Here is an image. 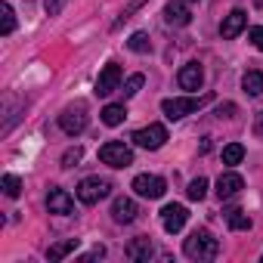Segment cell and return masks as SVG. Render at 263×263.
I'll return each instance as SVG.
<instances>
[{"instance_id": "6da1fadb", "label": "cell", "mask_w": 263, "mask_h": 263, "mask_svg": "<svg viewBox=\"0 0 263 263\" xmlns=\"http://www.w3.org/2000/svg\"><path fill=\"white\" fill-rule=\"evenodd\" d=\"M208 102H214V93H204V96H174V99H164L161 102V111L167 121H180L198 108H204Z\"/></svg>"}, {"instance_id": "7a4b0ae2", "label": "cell", "mask_w": 263, "mask_h": 263, "mask_svg": "<svg viewBox=\"0 0 263 263\" xmlns=\"http://www.w3.org/2000/svg\"><path fill=\"white\" fill-rule=\"evenodd\" d=\"M220 251V241L208 232V229H195L186 241H183V254L189 260H214Z\"/></svg>"}, {"instance_id": "3957f363", "label": "cell", "mask_w": 263, "mask_h": 263, "mask_svg": "<svg viewBox=\"0 0 263 263\" xmlns=\"http://www.w3.org/2000/svg\"><path fill=\"white\" fill-rule=\"evenodd\" d=\"M99 161L108 164V167H127V164H134V152H130V146L111 140V143L99 146Z\"/></svg>"}, {"instance_id": "277c9868", "label": "cell", "mask_w": 263, "mask_h": 263, "mask_svg": "<svg viewBox=\"0 0 263 263\" xmlns=\"http://www.w3.org/2000/svg\"><path fill=\"white\" fill-rule=\"evenodd\" d=\"M108 192H111V183L102 180V177H84V180L78 183V198H81L84 204H96V201L105 198Z\"/></svg>"}, {"instance_id": "5b68a950", "label": "cell", "mask_w": 263, "mask_h": 263, "mask_svg": "<svg viewBox=\"0 0 263 263\" xmlns=\"http://www.w3.org/2000/svg\"><path fill=\"white\" fill-rule=\"evenodd\" d=\"M134 143L140 149L155 152V149H161L167 143V127L164 124H149V127H143V130H137V134H134Z\"/></svg>"}, {"instance_id": "8992f818", "label": "cell", "mask_w": 263, "mask_h": 263, "mask_svg": "<svg viewBox=\"0 0 263 263\" xmlns=\"http://www.w3.org/2000/svg\"><path fill=\"white\" fill-rule=\"evenodd\" d=\"M164 189H167L164 177H155V174H140V177L134 180V192L143 195V198H161Z\"/></svg>"}, {"instance_id": "52a82bcc", "label": "cell", "mask_w": 263, "mask_h": 263, "mask_svg": "<svg viewBox=\"0 0 263 263\" xmlns=\"http://www.w3.org/2000/svg\"><path fill=\"white\" fill-rule=\"evenodd\" d=\"M59 127L65 130L68 137H78V134H84V127H87V111H84V105L65 108V111L59 115Z\"/></svg>"}, {"instance_id": "ba28073f", "label": "cell", "mask_w": 263, "mask_h": 263, "mask_svg": "<svg viewBox=\"0 0 263 263\" xmlns=\"http://www.w3.org/2000/svg\"><path fill=\"white\" fill-rule=\"evenodd\" d=\"M118 84H121V65H118V62H108V65L99 71V78H96V96L115 93Z\"/></svg>"}, {"instance_id": "9c48e42d", "label": "cell", "mask_w": 263, "mask_h": 263, "mask_svg": "<svg viewBox=\"0 0 263 263\" xmlns=\"http://www.w3.org/2000/svg\"><path fill=\"white\" fill-rule=\"evenodd\" d=\"M186 220H189V211L183 208V204H167L164 211H161V226H164V232H180L183 226H186Z\"/></svg>"}, {"instance_id": "30bf717a", "label": "cell", "mask_w": 263, "mask_h": 263, "mask_svg": "<svg viewBox=\"0 0 263 263\" xmlns=\"http://www.w3.org/2000/svg\"><path fill=\"white\" fill-rule=\"evenodd\" d=\"M47 208H50V214H62V217H68V214L74 211V201H71V195H68L65 189L53 186L50 195H47Z\"/></svg>"}, {"instance_id": "8fae6325", "label": "cell", "mask_w": 263, "mask_h": 263, "mask_svg": "<svg viewBox=\"0 0 263 263\" xmlns=\"http://www.w3.org/2000/svg\"><path fill=\"white\" fill-rule=\"evenodd\" d=\"M245 25H248V13H245V10H232V13L223 19L220 34H223L226 41H232V37H238V34L245 31Z\"/></svg>"}, {"instance_id": "7c38bea8", "label": "cell", "mask_w": 263, "mask_h": 263, "mask_svg": "<svg viewBox=\"0 0 263 263\" xmlns=\"http://www.w3.org/2000/svg\"><path fill=\"white\" fill-rule=\"evenodd\" d=\"M164 22L177 25V28H183V25L192 22V13L186 10V0H171V4L164 7Z\"/></svg>"}, {"instance_id": "4fadbf2b", "label": "cell", "mask_w": 263, "mask_h": 263, "mask_svg": "<svg viewBox=\"0 0 263 263\" xmlns=\"http://www.w3.org/2000/svg\"><path fill=\"white\" fill-rule=\"evenodd\" d=\"M177 81H180V87H183V90H198V87H201V81H204V71H201V65H198V62H186V65L180 68Z\"/></svg>"}, {"instance_id": "5bb4252c", "label": "cell", "mask_w": 263, "mask_h": 263, "mask_svg": "<svg viewBox=\"0 0 263 263\" xmlns=\"http://www.w3.org/2000/svg\"><path fill=\"white\" fill-rule=\"evenodd\" d=\"M137 201L134 198H115V204H111V220L115 223H134L137 220Z\"/></svg>"}, {"instance_id": "9a60e30c", "label": "cell", "mask_w": 263, "mask_h": 263, "mask_svg": "<svg viewBox=\"0 0 263 263\" xmlns=\"http://www.w3.org/2000/svg\"><path fill=\"white\" fill-rule=\"evenodd\" d=\"M241 189H245V180H241L235 171L220 174V180H217V195H220V198H232V195H238Z\"/></svg>"}, {"instance_id": "2e32d148", "label": "cell", "mask_w": 263, "mask_h": 263, "mask_svg": "<svg viewBox=\"0 0 263 263\" xmlns=\"http://www.w3.org/2000/svg\"><path fill=\"white\" fill-rule=\"evenodd\" d=\"M152 254H155V248H152V241L146 235H140V238H134V241L127 245V257L130 260H149Z\"/></svg>"}, {"instance_id": "e0dca14e", "label": "cell", "mask_w": 263, "mask_h": 263, "mask_svg": "<svg viewBox=\"0 0 263 263\" xmlns=\"http://www.w3.org/2000/svg\"><path fill=\"white\" fill-rule=\"evenodd\" d=\"M99 118H102L105 127H118V124H124L127 108H124V102H111V105H105V108L99 111Z\"/></svg>"}, {"instance_id": "ac0fdd59", "label": "cell", "mask_w": 263, "mask_h": 263, "mask_svg": "<svg viewBox=\"0 0 263 263\" xmlns=\"http://www.w3.org/2000/svg\"><path fill=\"white\" fill-rule=\"evenodd\" d=\"M226 223H229V229H235V232H248V229H251V217H248L245 211H238V208L226 211Z\"/></svg>"}, {"instance_id": "d6986e66", "label": "cell", "mask_w": 263, "mask_h": 263, "mask_svg": "<svg viewBox=\"0 0 263 263\" xmlns=\"http://www.w3.org/2000/svg\"><path fill=\"white\" fill-rule=\"evenodd\" d=\"M74 248H78V238H65V241H56V245H53V248L47 251V257H50V260L56 263V260H62V257H68V254H71Z\"/></svg>"}, {"instance_id": "ffe728a7", "label": "cell", "mask_w": 263, "mask_h": 263, "mask_svg": "<svg viewBox=\"0 0 263 263\" xmlns=\"http://www.w3.org/2000/svg\"><path fill=\"white\" fill-rule=\"evenodd\" d=\"M241 87H245L248 96H260V93H263V74H260V71H248V74L241 78Z\"/></svg>"}, {"instance_id": "44dd1931", "label": "cell", "mask_w": 263, "mask_h": 263, "mask_svg": "<svg viewBox=\"0 0 263 263\" xmlns=\"http://www.w3.org/2000/svg\"><path fill=\"white\" fill-rule=\"evenodd\" d=\"M241 158H245V146L241 143H229L226 149H223V164H241Z\"/></svg>"}, {"instance_id": "7402d4cb", "label": "cell", "mask_w": 263, "mask_h": 263, "mask_svg": "<svg viewBox=\"0 0 263 263\" xmlns=\"http://www.w3.org/2000/svg\"><path fill=\"white\" fill-rule=\"evenodd\" d=\"M0 186H4V192H7L10 198H19V195H22V180H19L16 174H4Z\"/></svg>"}, {"instance_id": "603a6c76", "label": "cell", "mask_w": 263, "mask_h": 263, "mask_svg": "<svg viewBox=\"0 0 263 263\" xmlns=\"http://www.w3.org/2000/svg\"><path fill=\"white\" fill-rule=\"evenodd\" d=\"M0 19H4V25H0V31L4 34H13L16 31V13L10 4H0Z\"/></svg>"}, {"instance_id": "cb8c5ba5", "label": "cell", "mask_w": 263, "mask_h": 263, "mask_svg": "<svg viewBox=\"0 0 263 263\" xmlns=\"http://www.w3.org/2000/svg\"><path fill=\"white\" fill-rule=\"evenodd\" d=\"M127 47L130 50H134V53H149V34L146 31H134V34H130V41H127Z\"/></svg>"}, {"instance_id": "d4e9b609", "label": "cell", "mask_w": 263, "mask_h": 263, "mask_svg": "<svg viewBox=\"0 0 263 263\" xmlns=\"http://www.w3.org/2000/svg\"><path fill=\"white\" fill-rule=\"evenodd\" d=\"M143 84H146V78H143V74H130V78L124 81V90H121V93H124V99H130V96H137Z\"/></svg>"}, {"instance_id": "484cf974", "label": "cell", "mask_w": 263, "mask_h": 263, "mask_svg": "<svg viewBox=\"0 0 263 263\" xmlns=\"http://www.w3.org/2000/svg\"><path fill=\"white\" fill-rule=\"evenodd\" d=\"M186 195H189L192 201H201V198L208 195V180H204V177L192 180V183H189V189H186Z\"/></svg>"}, {"instance_id": "4316f807", "label": "cell", "mask_w": 263, "mask_h": 263, "mask_svg": "<svg viewBox=\"0 0 263 263\" xmlns=\"http://www.w3.org/2000/svg\"><path fill=\"white\" fill-rule=\"evenodd\" d=\"M81 155H84V149H81V146H74V149H68V152L62 155V167H74V164L81 161Z\"/></svg>"}, {"instance_id": "83f0119b", "label": "cell", "mask_w": 263, "mask_h": 263, "mask_svg": "<svg viewBox=\"0 0 263 263\" xmlns=\"http://www.w3.org/2000/svg\"><path fill=\"white\" fill-rule=\"evenodd\" d=\"M143 4H146V0H134V4H130V7H127V10H124V13H121V19H118V22H115V28H118V25H124V22H127V19H130V16H134V13H137V10H140V7H143Z\"/></svg>"}, {"instance_id": "f1b7e54d", "label": "cell", "mask_w": 263, "mask_h": 263, "mask_svg": "<svg viewBox=\"0 0 263 263\" xmlns=\"http://www.w3.org/2000/svg\"><path fill=\"white\" fill-rule=\"evenodd\" d=\"M248 37H251V44H254V47L263 53V25H254V28L248 31Z\"/></svg>"}, {"instance_id": "f546056e", "label": "cell", "mask_w": 263, "mask_h": 263, "mask_svg": "<svg viewBox=\"0 0 263 263\" xmlns=\"http://www.w3.org/2000/svg\"><path fill=\"white\" fill-rule=\"evenodd\" d=\"M62 7H65V0H47V13H50V16H56Z\"/></svg>"}, {"instance_id": "4dcf8cb0", "label": "cell", "mask_w": 263, "mask_h": 263, "mask_svg": "<svg viewBox=\"0 0 263 263\" xmlns=\"http://www.w3.org/2000/svg\"><path fill=\"white\" fill-rule=\"evenodd\" d=\"M254 134L263 137V111H257V118H254Z\"/></svg>"}, {"instance_id": "1f68e13d", "label": "cell", "mask_w": 263, "mask_h": 263, "mask_svg": "<svg viewBox=\"0 0 263 263\" xmlns=\"http://www.w3.org/2000/svg\"><path fill=\"white\" fill-rule=\"evenodd\" d=\"M186 4H192V0H186Z\"/></svg>"}]
</instances>
